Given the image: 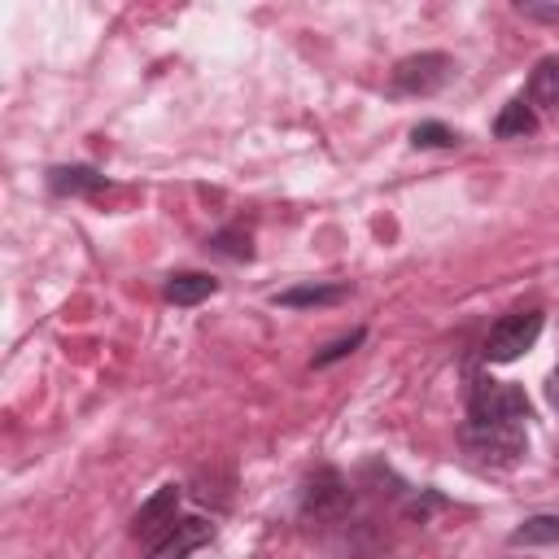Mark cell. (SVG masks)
Instances as JSON below:
<instances>
[{"label": "cell", "mask_w": 559, "mask_h": 559, "mask_svg": "<svg viewBox=\"0 0 559 559\" xmlns=\"http://www.w3.org/2000/svg\"><path fill=\"white\" fill-rule=\"evenodd\" d=\"M459 445L476 467H515L524 445H528V437H524V424H476V419H463Z\"/></svg>", "instance_id": "1"}, {"label": "cell", "mask_w": 559, "mask_h": 559, "mask_svg": "<svg viewBox=\"0 0 559 559\" xmlns=\"http://www.w3.org/2000/svg\"><path fill=\"white\" fill-rule=\"evenodd\" d=\"M467 419L476 424H528V397L511 380H476L467 393Z\"/></svg>", "instance_id": "2"}, {"label": "cell", "mask_w": 559, "mask_h": 559, "mask_svg": "<svg viewBox=\"0 0 559 559\" xmlns=\"http://www.w3.org/2000/svg\"><path fill=\"white\" fill-rule=\"evenodd\" d=\"M542 323H546V314H542L537 306L502 314V319L489 328V336H485V345H480V358H485V362H511V358H520V354L533 349V341L542 336Z\"/></svg>", "instance_id": "3"}, {"label": "cell", "mask_w": 559, "mask_h": 559, "mask_svg": "<svg viewBox=\"0 0 559 559\" xmlns=\"http://www.w3.org/2000/svg\"><path fill=\"white\" fill-rule=\"evenodd\" d=\"M297 511L314 524H336L345 520L349 511V485L336 467H314L306 480H301V493H297Z\"/></svg>", "instance_id": "4"}, {"label": "cell", "mask_w": 559, "mask_h": 559, "mask_svg": "<svg viewBox=\"0 0 559 559\" xmlns=\"http://www.w3.org/2000/svg\"><path fill=\"white\" fill-rule=\"evenodd\" d=\"M454 57L445 52H411L393 66V92L402 96H432L454 79Z\"/></svg>", "instance_id": "5"}, {"label": "cell", "mask_w": 559, "mask_h": 559, "mask_svg": "<svg viewBox=\"0 0 559 559\" xmlns=\"http://www.w3.org/2000/svg\"><path fill=\"white\" fill-rule=\"evenodd\" d=\"M179 502H183V493H179V485H162L135 515H131V537H140V542H148V546H157L183 515H179Z\"/></svg>", "instance_id": "6"}, {"label": "cell", "mask_w": 559, "mask_h": 559, "mask_svg": "<svg viewBox=\"0 0 559 559\" xmlns=\"http://www.w3.org/2000/svg\"><path fill=\"white\" fill-rule=\"evenodd\" d=\"M205 542H214V524L210 520H201V515H183L153 550H148V559H188L197 546H205Z\"/></svg>", "instance_id": "7"}, {"label": "cell", "mask_w": 559, "mask_h": 559, "mask_svg": "<svg viewBox=\"0 0 559 559\" xmlns=\"http://www.w3.org/2000/svg\"><path fill=\"white\" fill-rule=\"evenodd\" d=\"M44 179H48V192L57 197H96L100 188H109V179L96 166H52Z\"/></svg>", "instance_id": "8"}, {"label": "cell", "mask_w": 559, "mask_h": 559, "mask_svg": "<svg viewBox=\"0 0 559 559\" xmlns=\"http://www.w3.org/2000/svg\"><path fill=\"white\" fill-rule=\"evenodd\" d=\"M524 100L542 114H559V57H542L528 74V87H524Z\"/></svg>", "instance_id": "9"}, {"label": "cell", "mask_w": 559, "mask_h": 559, "mask_svg": "<svg viewBox=\"0 0 559 559\" xmlns=\"http://www.w3.org/2000/svg\"><path fill=\"white\" fill-rule=\"evenodd\" d=\"M537 131V109L524 100V96H511L502 109H498V118H493V135L498 140H524V135H533Z\"/></svg>", "instance_id": "10"}, {"label": "cell", "mask_w": 559, "mask_h": 559, "mask_svg": "<svg viewBox=\"0 0 559 559\" xmlns=\"http://www.w3.org/2000/svg\"><path fill=\"white\" fill-rule=\"evenodd\" d=\"M214 293H218V280L205 275V271H175L166 280V301H175V306H197Z\"/></svg>", "instance_id": "11"}, {"label": "cell", "mask_w": 559, "mask_h": 559, "mask_svg": "<svg viewBox=\"0 0 559 559\" xmlns=\"http://www.w3.org/2000/svg\"><path fill=\"white\" fill-rule=\"evenodd\" d=\"M345 297H349V284H297V288L275 293L271 301L275 306H336Z\"/></svg>", "instance_id": "12"}, {"label": "cell", "mask_w": 559, "mask_h": 559, "mask_svg": "<svg viewBox=\"0 0 559 559\" xmlns=\"http://www.w3.org/2000/svg\"><path fill=\"white\" fill-rule=\"evenodd\" d=\"M511 546H555L559 542V515H528L511 528Z\"/></svg>", "instance_id": "13"}, {"label": "cell", "mask_w": 559, "mask_h": 559, "mask_svg": "<svg viewBox=\"0 0 559 559\" xmlns=\"http://www.w3.org/2000/svg\"><path fill=\"white\" fill-rule=\"evenodd\" d=\"M205 249L218 253V258H231V262H249L253 258V236L245 227H223L205 240Z\"/></svg>", "instance_id": "14"}, {"label": "cell", "mask_w": 559, "mask_h": 559, "mask_svg": "<svg viewBox=\"0 0 559 559\" xmlns=\"http://www.w3.org/2000/svg\"><path fill=\"white\" fill-rule=\"evenodd\" d=\"M411 144L415 148H454L459 144V131H450L445 122H419L411 131Z\"/></svg>", "instance_id": "15"}, {"label": "cell", "mask_w": 559, "mask_h": 559, "mask_svg": "<svg viewBox=\"0 0 559 559\" xmlns=\"http://www.w3.org/2000/svg\"><path fill=\"white\" fill-rule=\"evenodd\" d=\"M362 341H367V332H362V328H354L349 336H341V341H332L328 349H319V354L310 358V367H332V362H341L345 354H354V349H358Z\"/></svg>", "instance_id": "16"}, {"label": "cell", "mask_w": 559, "mask_h": 559, "mask_svg": "<svg viewBox=\"0 0 559 559\" xmlns=\"http://www.w3.org/2000/svg\"><path fill=\"white\" fill-rule=\"evenodd\" d=\"M520 13H524V17H542V22H550V17H559V4H520Z\"/></svg>", "instance_id": "17"}, {"label": "cell", "mask_w": 559, "mask_h": 559, "mask_svg": "<svg viewBox=\"0 0 559 559\" xmlns=\"http://www.w3.org/2000/svg\"><path fill=\"white\" fill-rule=\"evenodd\" d=\"M546 397H550V406L559 411V367L550 371V380H546Z\"/></svg>", "instance_id": "18"}]
</instances>
